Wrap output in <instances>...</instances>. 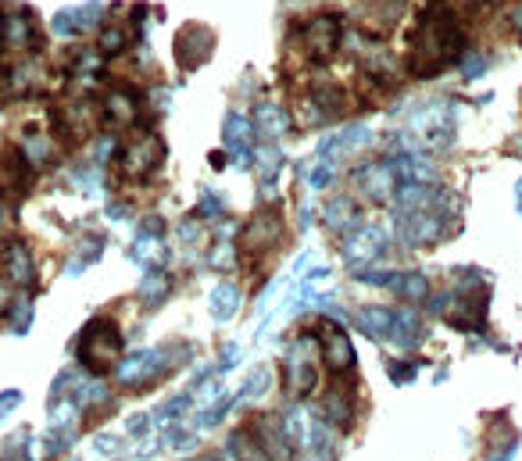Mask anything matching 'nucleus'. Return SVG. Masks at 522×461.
Wrapping results in <instances>:
<instances>
[{"label": "nucleus", "instance_id": "obj_1", "mask_svg": "<svg viewBox=\"0 0 522 461\" xmlns=\"http://www.w3.org/2000/svg\"><path fill=\"white\" fill-rule=\"evenodd\" d=\"M465 54V29L451 12H433L422 15L411 36V58H408V72L418 79H429L444 72L448 65H455Z\"/></svg>", "mask_w": 522, "mask_h": 461}, {"label": "nucleus", "instance_id": "obj_2", "mask_svg": "<svg viewBox=\"0 0 522 461\" xmlns=\"http://www.w3.org/2000/svg\"><path fill=\"white\" fill-rule=\"evenodd\" d=\"M75 354L90 376H104L111 368H119V361L126 354V336H122L119 322L115 319H90L75 340Z\"/></svg>", "mask_w": 522, "mask_h": 461}, {"label": "nucleus", "instance_id": "obj_3", "mask_svg": "<svg viewBox=\"0 0 522 461\" xmlns=\"http://www.w3.org/2000/svg\"><path fill=\"white\" fill-rule=\"evenodd\" d=\"M390 247V233L380 226V222H358L351 233H343V261L351 272H365L372 268L376 261H383Z\"/></svg>", "mask_w": 522, "mask_h": 461}, {"label": "nucleus", "instance_id": "obj_4", "mask_svg": "<svg viewBox=\"0 0 522 461\" xmlns=\"http://www.w3.org/2000/svg\"><path fill=\"white\" fill-rule=\"evenodd\" d=\"M444 215L441 204L429 208H411L397 215V236L404 240V247H433L444 240Z\"/></svg>", "mask_w": 522, "mask_h": 461}, {"label": "nucleus", "instance_id": "obj_5", "mask_svg": "<svg viewBox=\"0 0 522 461\" xmlns=\"http://www.w3.org/2000/svg\"><path fill=\"white\" fill-rule=\"evenodd\" d=\"M161 161H165V143H161V136L143 133V136H136L133 143L122 147V154H119V172H122V179L143 182V179H150V175L161 168Z\"/></svg>", "mask_w": 522, "mask_h": 461}, {"label": "nucleus", "instance_id": "obj_6", "mask_svg": "<svg viewBox=\"0 0 522 461\" xmlns=\"http://www.w3.org/2000/svg\"><path fill=\"white\" fill-rule=\"evenodd\" d=\"M315 343H319L322 361H326V368L333 376H347L355 368V343H351V336H347V329L336 319H322L319 322Z\"/></svg>", "mask_w": 522, "mask_h": 461}, {"label": "nucleus", "instance_id": "obj_7", "mask_svg": "<svg viewBox=\"0 0 522 461\" xmlns=\"http://www.w3.org/2000/svg\"><path fill=\"white\" fill-rule=\"evenodd\" d=\"M411 133L418 136L422 150H441L455 136V111L448 104H429L411 119Z\"/></svg>", "mask_w": 522, "mask_h": 461}, {"label": "nucleus", "instance_id": "obj_8", "mask_svg": "<svg viewBox=\"0 0 522 461\" xmlns=\"http://www.w3.org/2000/svg\"><path fill=\"white\" fill-rule=\"evenodd\" d=\"M315 350V333H304L294 347H290V357H287V368H290V394L294 397H311L319 390V365L311 357Z\"/></svg>", "mask_w": 522, "mask_h": 461}, {"label": "nucleus", "instance_id": "obj_9", "mask_svg": "<svg viewBox=\"0 0 522 461\" xmlns=\"http://www.w3.org/2000/svg\"><path fill=\"white\" fill-rule=\"evenodd\" d=\"M0 275H4L12 287H22V290L36 287V261H33V250L22 236H8L4 243H0Z\"/></svg>", "mask_w": 522, "mask_h": 461}, {"label": "nucleus", "instance_id": "obj_10", "mask_svg": "<svg viewBox=\"0 0 522 461\" xmlns=\"http://www.w3.org/2000/svg\"><path fill=\"white\" fill-rule=\"evenodd\" d=\"M168 365L172 361H168V350L165 347H143V350L126 354L119 361V383H126V387H147V383H154L165 373Z\"/></svg>", "mask_w": 522, "mask_h": 461}, {"label": "nucleus", "instance_id": "obj_11", "mask_svg": "<svg viewBox=\"0 0 522 461\" xmlns=\"http://www.w3.org/2000/svg\"><path fill=\"white\" fill-rule=\"evenodd\" d=\"M301 43L311 61H329L340 47V19L336 15H315L301 26Z\"/></svg>", "mask_w": 522, "mask_h": 461}, {"label": "nucleus", "instance_id": "obj_12", "mask_svg": "<svg viewBox=\"0 0 522 461\" xmlns=\"http://www.w3.org/2000/svg\"><path fill=\"white\" fill-rule=\"evenodd\" d=\"M280 240H283V219H280L276 208L257 211V215L243 226V233H240V247H243L247 254H265V250L276 247Z\"/></svg>", "mask_w": 522, "mask_h": 461}, {"label": "nucleus", "instance_id": "obj_13", "mask_svg": "<svg viewBox=\"0 0 522 461\" xmlns=\"http://www.w3.org/2000/svg\"><path fill=\"white\" fill-rule=\"evenodd\" d=\"M215 50V33L208 26H187L180 36H176V58L187 72L201 68Z\"/></svg>", "mask_w": 522, "mask_h": 461}, {"label": "nucleus", "instance_id": "obj_14", "mask_svg": "<svg viewBox=\"0 0 522 461\" xmlns=\"http://www.w3.org/2000/svg\"><path fill=\"white\" fill-rule=\"evenodd\" d=\"M222 136H226V147L233 150V161L240 168H250L254 165V126H250V119L229 111L226 126H222Z\"/></svg>", "mask_w": 522, "mask_h": 461}, {"label": "nucleus", "instance_id": "obj_15", "mask_svg": "<svg viewBox=\"0 0 522 461\" xmlns=\"http://www.w3.org/2000/svg\"><path fill=\"white\" fill-rule=\"evenodd\" d=\"M104 19V4H97V0H90V4H82V8H65L54 15L50 29L54 36H79L86 29H97Z\"/></svg>", "mask_w": 522, "mask_h": 461}, {"label": "nucleus", "instance_id": "obj_16", "mask_svg": "<svg viewBox=\"0 0 522 461\" xmlns=\"http://www.w3.org/2000/svg\"><path fill=\"white\" fill-rule=\"evenodd\" d=\"M0 182H4L15 197H26L33 190V161L26 158V150L12 147L0 154Z\"/></svg>", "mask_w": 522, "mask_h": 461}, {"label": "nucleus", "instance_id": "obj_17", "mask_svg": "<svg viewBox=\"0 0 522 461\" xmlns=\"http://www.w3.org/2000/svg\"><path fill=\"white\" fill-rule=\"evenodd\" d=\"M355 182H358V190H362L369 201H376V204H383V201H390V197L397 194V182H394V175H390V168H387L383 161L362 165V168L355 172Z\"/></svg>", "mask_w": 522, "mask_h": 461}, {"label": "nucleus", "instance_id": "obj_18", "mask_svg": "<svg viewBox=\"0 0 522 461\" xmlns=\"http://www.w3.org/2000/svg\"><path fill=\"white\" fill-rule=\"evenodd\" d=\"M104 119L111 126H133L140 119V97L136 89H111V94L104 97Z\"/></svg>", "mask_w": 522, "mask_h": 461}, {"label": "nucleus", "instance_id": "obj_19", "mask_svg": "<svg viewBox=\"0 0 522 461\" xmlns=\"http://www.w3.org/2000/svg\"><path fill=\"white\" fill-rule=\"evenodd\" d=\"M322 422L336 426V429H351L355 422V394L351 390H329L322 397Z\"/></svg>", "mask_w": 522, "mask_h": 461}, {"label": "nucleus", "instance_id": "obj_20", "mask_svg": "<svg viewBox=\"0 0 522 461\" xmlns=\"http://www.w3.org/2000/svg\"><path fill=\"white\" fill-rule=\"evenodd\" d=\"M355 326L369 336V340H387L390 343V329H394V308L383 304H369L355 311Z\"/></svg>", "mask_w": 522, "mask_h": 461}, {"label": "nucleus", "instance_id": "obj_21", "mask_svg": "<svg viewBox=\"0 0 522 461\" xmlns=\"http://www.w3.org/2000/svg\"><path fill=\"white\" fill-rule=\"evenodd\" d=\"M250 126H254V136H261V140H280V136L290 129V115H287L280 104L265 101V104H257Z\"/></svg>", "mask_w": 522, "mask_h": 461}, {"label": "nucleus", "instance_id": "obj_22", "mask_svg": "<svg viewBox=\"0 0 522 461\" xmlns=\"http://www.w3.org/2000/svg\"><path fill=\"white\" fill-rule=\"evenodd\" d=\"M322 222L326 229L333 233H351L358 226V204L351 197H333L326 208H322Z\"/></svg>", "mask_w": 522, "mask_h": 461}, {"label": "nucleus", "instance_id": "obj_23", "mask_svg": "<svg viewBox=\"0 0 522 461\" xmlns=\"http://www.w3.org/2000/svg\"><path fill=\"white\" fill-rule=\"evenodd\" d=\"M422 336H426V329H422L418 315H415V311H408V308H394V329H390V343L408 350V347H415Z\"/></svg>", "mask_w": 522, "mask_h": 461}, {"label": "nucleus", "instance_id": "obj_24", "mask_svg": "<svg viewBox=\"0 0 522 461\" xmlns=\"http://www.w3.org/2000/svg\"><path fill=\"white\" fill-rule=\"evenodd\" d=\"M240 287L236 283H219L211 294H208V311L215 322H229L236 311H240Z\"/></svg>", "mask_w": 522, "mask_h": 461}, {"label": "nucleus", "instance_id": "obj_25", "mask_svg": "<svg viewBox=\"0 0 522 461\" xmlns=\"http://www.w3.org/2000/svg\"><path fill=\"white\" fill-rule=\"evenodd\" d=\"M161 254H165V243H161V236H154V233H140L136 243L129 247V257H133L136 265H143L147 272H150V268H161Z\"/></svg>", "mask_w": 522, "mask_h": 461}, {"label": "nucleus", "instance_id": "obj_26", "mask_svg": "<svg viewBox=\"0 0 522 461\" xmlns=\"http://www.w3.org/2000/svg\"><path fill=\"white\" fill-rule=\"evenodd\" d=\"M387 290H394V294H401V297H411V301H418V297H429V280L422 272H394V280H390V287Z\"/></svg>", "mask_w": 522, "mask_h": 461}, {"label": "nucleus", "instance_id": "obj_27", "mask_svg": "<svg viewBox=\"0 0 522 461\" xmlns=\"http://www.w3.org/2000/svg\"><path fill=\"white\" fill-rule=\"evenodd\" d=\"M168 290H172V280H168V275H165L161 268H150V272H147V280H143V287H140L147 308H157V304L165 301Z\"/></svg>", "mask_w": 522, "mask_h": 461}, {"label": "nucleus", "instance_id": "obj_28", "mask_svg": "<svg viewBox=\"0 0 522 461\" xmlns=\"http://www.w3.org/2000/svg\"><path fill=\"white\" fill-rule=\"evenodd\" d=\"M269 387H273V368H269V365H257V368H250V376H247L243 387H240V401H250V397L269 394Z\"/></svg>", "mask_w": 522, "mask_h": 461}, {"label": "nucleus", "instance_id": "obj_29", "mask_svg": "<svg viewBox=\"0 0 522 461\" xmlns=\"http://www.w3.org/2000/svg\"><path fill=\"white\" fill-rule=\"evenodd\" d=\"M72 443H75V429L72 426H50L47 436H43V454L47 457H61Z\"/></svg>", "mask_w": 522, "mask_h": 461}, {"label": "nucleus", "instance_id": "obj_30", "mask_svg": "<svg viewBox=\"0 0 522 461\" xmlns=\"http://www.w3.org/2000/svg\"><path fill=\"white\" fill-rule=\"evenodd\" d=\"M254 165L261 168V175H265V182L276 179L280 165H283V150L280 147H265V150H254Z\"/></svg>", "mask_w": 522, "mask_h": 461}, {"label": "nucleus", "instance_id": "obj_31", "mask_svg": "<svg viewBox=\"0 0 522 461\" xmlns=\"http://www.w3.org/2000/svg\"><path fill=\"white\" fill-rule=\"evenodd\" d=\"M8 319H12V329L15 333H26L29 329V322H33V301L22 294V297H15L12 301V308H8Z\"/></svg>", "mask_w": 522, "mask_h": 461}, {"label": "nucleus", "instance_id": "obj_32", "mask_svg": "<svg viewBox=\"0 0 522 461\" xmlns=\"http://www.w3.org/2000/svg\"><path fill=\"white\" fill-rule=\"evenodd\" d=\"M22 150H26V158H29L33 165H43V161H50V154H54L50 140H47V136H40V133H29Z\"/></svg>", "mask_w": 522, "mask_h": 461}, {"label": "nucleus", "instance_id": "obj_33", "mask_svg": "<svg viewBox=\"0 0 522 461\" xmlns=\"http://www.w3.org/2000/svg\"><path fill=\"white\" fill-rule=\"evenodd\" d=\"M126 29H104L101 33V40H97V50L104 54V58H115V54H122L126 50Z\"/></svg>", "mask_w": 522, "mask_h": 461}, {"label": "nucleus", "instance_id": "obj_34", "mask_svg": "<svg viewBox=\"0 0 522 461\" xmlns=\"http://www.w3.org/2000/svg\"><path fill=\"white\" fill-rule=\"evenodd\" d=\"M236 250H240V247H233V240H219V247H215V254H211V268L229 272L233 261H236Z\"/></svg>", "mask_w": 522, "mask_h": 461}, {"label": "nucleus", "instance_id": "obj_35", "mask_svg": "<svg viewBox=\"0 0 522 461\" xmlns=\"http://www.w3.org/2000/svg\"><path fill=\"white\" fill-rule=\"evenodd\" d=\"M387 373H390V380H394L397 387H404V383H411V380H415L418 368H415L411 361H387Z\"/></svg>", "mask_w": 522, "mask_h": 461}, {"label": "nucleus", "instance_id": "obj_36", "mask_svg": "<svg viewBox=\"0 0 522 461\" xmlns=\"http://www.w3.org/2000/svg\"><path fill=\"white\" fill-rule=\"evenodd\" d=\"M333 175H336V168H333L329 161H315V168H311V175H308L311 190H322V187H329V182H333Z\"/></svg>", "mask_w": 522, "mask_h": 461}, {"label": "nucleus", "instance_id": "obj_37", "mask_svg": "<svg viewBox=\"0 0 522 461\" xmlns=\"http://www.w3.org/2000/svg\"><path fill=\"white\" fill-rule=\"evenodd\" d=\"M119 450H122V440L111 436V433H101V436L94 440V454H101V457H115Z\"/></svg>", "mask_w": 522, "mask_h": 461}, {"label": "nucleus", "instance_id": "obj_38", "mask_svg": "<svg viewBox=\"0 0 522 461\" xmlns=\"http://www.w3.org/2000/svg\"><path fill=\"white\" fill-rule=\"evenodd\" d=\"M197 215H201V219H219V215H222V201H219L215 194H204L201 204H197Z\"/></svg>", "mask_w": 522, "mask_h": 461}, {"label": "nucleus", "instance_id": "obj_39", "mask_svg": "<svg viewBox=\"0 0 522 461\" xmlns=\"http://www.w3.org/2000/svg\"><path fill=\"white\" fill-rule=\"evenodd\" d=\"M240 357H243V347H240V343H226V347H222V361H219V373H229V368H233Z\"/></svg>", "mask_w": 522, "mask_h": 461}, {"label": "nucleus", "instance_id": "obj_40", "mask_svg": "<svg viewBox=\"0 0 522 461\" xmlns=\"http://www.w3.org/2000/svg\"><path fill=\"white\" fill-rule=\"evenodd\" d=\"M154 422H150V415H133L129 422H126V433L129 436H147V429H150Z\"/></svg>", "mask_w": 522, "mask_h": 461}, {"label": "nucleus", "instance_id": "obj_41", "mask_svg": "<svg viewBox=\"0 0 522 461\" xmlns=\"http://www.w3.org/2000/svg\"><path fill=\"white\" fill-rule=\"evenodd\" d=\"M19 404H22V394L19 390H4V394H0V419L12 415Z\"/></svg>", "mask_w": 522, "mask_h": 461}, {"label": "nucleus", "instance_id": "obj_42", "mask_svg": "<svg viewBox=\"0 0 522 461\" xmlns=\"http://www.w3.org/2000/svg\"><path fill=\"white\" fill-rule=\"evenodd\" d=\"M12 283L4 280V275H0V315H8V308H12Z\"/></svg>", "mask_w": 522, "mask_h": 461}, {"label": "nucleus", "instance_id": "obj_43", "mask_svg": "<svg viewBox=\"0 0 522 461\" xmlns=\"http://www.w3.org/2000/svg\"><path fill=\"white\" fill-rule=\"evenodd\" d=\"M483 68H487V61H483V58H465V75H469V79L483 75Z\"/></svg>", "mask_w": 522, "mask_h": 461}, {"label": "nucleus", "instance_id": "obj_44", "mask_svg": "<svg viewBox=\"0 0 522 461\" xmlns=\"http://www.w3.org/2000/svg\"><path fill=\"white\" fill-rule=\"evenodd\" d=\"M301 461H329V454H311V450H304Z\"/></svg>", "mask_w": 522, "mask_h": 461}, {"label": "nucleus", "instance_id": "obj_45", "mask_svg": "<svg viewBox=\"0 0 522 461\" xmlns=\"http://www.w3.org/2000/svg\"><path fill=\"white\" fill-rule=\"evenodd\" d=\"M518 211H522V182H518Z\"/></svg>", "mask_w": 522, "mask_h": 461}, {"label": "nucleus", "instance_id": "obj_46", "mask_svg": "<svg viewBox=\"0 0 522 461\" xmlns=\"http://www.w3.org/2000/svg\"><path fill=\"white\" fill-rule=\"evenodd\" d=\"M0 219H4V208H0Z\"/></svg>", "mask_w": 522, "mask_h": 461}, {"label": "nucleus", "instance_id": "obj_47", "mask_svg": "<svg viewBox=\"0 0 522 461\" xmlns=\"http://www.w3.org/2000/svg\"><path fill=\"white\" fill-rule=\"evenodd\" d=\"M0 461H8V457H0Z\"/></svg>", "mask_w": 522, "mask_h": 461}]
</instances>
